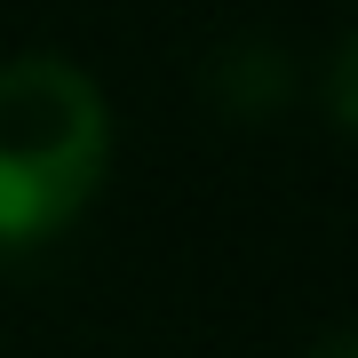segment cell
Listing matches in <instances>:
<instances>
[{
  "label": "cell",
  "instance_id": "cell-1",
  "mask_svg": "<svg viewBox=\"0 0 358 358\" xmlns=\"http://www.w3.org/2000/svg\"><path fill=\"white\" fill-rule=\"evenodd\" d=\"M112 176V103L72 56L0 64V247L56 239Z\"/></svg>",
  "mask_w": 358,
  "mask_h": 358
},
{
  "label": "cell",
  "instance_id": "cell-2",
  "mask_svg": "<svg viewBox=\"0 0 358 358\" xmlns=\"http://www.w3.org/2000/svg\"><path fill=\"white\" fill-rule=\"evenodd\" d=\"M319 358H358V343H350V334H327V343H319Z\"/></svg>",
  "mask_w": 358,
  "mask_h": 358
}]
</instances>
